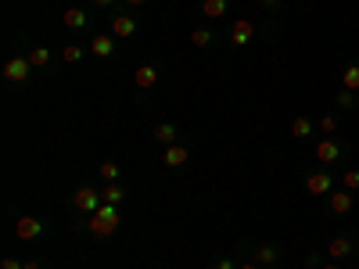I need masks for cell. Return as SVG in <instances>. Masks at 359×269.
Instances as JSON below:
<instances>
[{
    "label": "cell",
    "instance_id": "6",
    "mask_svg": "<svg viewBox=\"0 0 359 269\" xmlns=\"http://www.w3.org/2000/svg\"><path fill=\"white\" fill-rule=\"evenodd\" d=\"M108 33H111L115 40H133V36L140 33V22H137L133 11H115L111 22H108Z\"/></svg>",
    "mask_w": 359,
    "mask_h": 269
},
{
    "label": "cell",
    "instance_id": "18",
    "mask_svg": "<svg viewBox=\"0 0 359 269\" xmlns=\"http://www.w3.org/2000/svg\"><path fill=\"white\" fill-rule=\"evenodd\" d=\"M313 133H316V123H313L309 115H294V118H291V137H294V140H309Z\"/></svg>",
    "mask_w": 359,
    "mask_h": 269
},
{
    "label": "cell",
    "instance_id": "2",
    "mask_svg": "<svg viewBox=\"0 0 359 269\" xmlns=\"http://www.w3.org/2000/svg\"><path fill=\"white\" fill-rule=\"evenodd\" d=\"M348 155H352V147H348L341 137H323V140H316V147H313L316 165H341V162H348Z\"/></svg>",
    "mask_w": 359,
    "mask_h": 269
},
{
    "label": "cell",
    "instance_id": "21",
    "mask_svg": "<svg viewBox=\"0 0 359 269\" xmlns=\"http://www.w3.org/2000/svg\"><path fill=\"white\" fill-rule=\"evenodd\" d=\"M126 184H123V179H118V184H104V191H101V198L108 201V205H123L126 201Z\"/></svg>",
    "mask_w": 359,
    "mask_h": 269
},
{
    "label": "cell",
    "instance_id": "33",
    "mask_svg": "<svg viewBox=\"0 0 359 269\" xmlns=\"http://www.w3.org/2000/svg\"><path fill=\"white\" fill-rule=\"evenodd\" d=\"M140 4H147V0H123V8H126V11H137Z\"/></svg>",
    "mask_w": 359,
    "mask_h": 269
},
{
    "label": "cell",
    "instance_id": "28",
    "mask_svg": "<svg viewBox=\"0 0 359 269\" xmlns=\"http://www.w3.org/2000/svg\"><path fill=\"white\" fill-rule=\"evenodd\" d=\"M323 255H327V248L323 251H309L306 255V269H323Z\"/></svg>",
    "mask_w": 359,
    "mask_h": 269
},
{
    "label": "cell",
    "instance_id": "16",
    "mask_svg": "<svg viewBox=\"0 0 359 269\" xmlns=\"http://www.w3.org/2000/svg\"><path fill=\"white\" fill-rule=\"evenodd\" d=\"M230 11V0H201V18L205 22H219Z\"/></svg>",
    "mask_w": 359,
    "mask_h": 269
},
{
    "label": "cell",
    "instance_id": "15",
    "mask_svg": "<svg viewBox=\"0 0 359 269\" xmlns=\"http://www.w3.org/2000/svg\"><path fill=\"white\" fill-rule=\"evenodd\" d=\"M133 83H137V90H151L155 83H158V65H137V72H133Z\"/></svg>",
    "mask_w": 359,
    "mask_h": 269
},
{
    "label": "cell",
    "instance_id": "31",
    "mask_svg": "<svg viewBox=\"0 0 359 269\" xmlns=\"http://www.w3.org/2000/svg\"><path fill=\"white\" fill-rule=\"evenodd\" d=\"M212 269H237V262H233L230 255H223V258H216V262H212Z\"/></svg>",
    "mask_w": 359,
    "mask_h": 269
},
{
    "label": "cell",
    "instance_id": "25",
    "mask_svg": "<svg viewBox=\"0 0 359 269\" xmlns=\"http://www.w3.org/2000/svg\"><path fill=\"white\" fill-rule=\"evenodd\" d=\"M341 86H345V90H355V94H359V62H348V69L341 72Z\"/></svg>",
    "mask_w": 359,
    "mask_h": 269
},
{
    "label": "cell",
    "instance_id": "1",
    "mask_svg": "<svg viewBox=\"0 0 359 269\" xmlns=\"http://www.w3.org/2000/svg\"><path fill=\"white\" fill-rule=\"evenodd\" d=\"M90 223H86V233L90 237H94V241H108V237L118 230V226H123V216H118V205H101L97 208V212L94 216H86Z\"/></svg>",
    "mask_w": 359,
    "mask_h": 269
},
{
    "label": "cell",
    "instance_id": "13",
    "mask_svg": "<svg viewBox=\"0 0 359 269\" xmlns=\"http://www.w3.org/2000/svg\"><path fill=\"white\" fill-rule=\"evenodd\" d=\"M352 205H355V198H352L348 191H341V187L327 194V212H331V216H348Z\"/></svg>",
    "mask_w": 359,
    "mask_h": 269
},
{
    "label": "cell",
    "instance_id": "29",
    "mask_svg": "<svg viewBox=\"0 0 359 269\" xmlns=\"http://www.w3.org/2000/svg\"><path fill=\"white\" fill-rule=\"evenodd\" d=\"M90 4H94L97 11H111V8H118V4H123V0H90Z\"/></svg>",
    "mask_w": 359,
    "mask_h": 269
},
{
    "label": "cell",
    "instance_id": "34",
    "mask_svg": "<svg viewBox=\"0 0 359 269\" xmlns=\"http://www.w3.org/2000/svg\"><path fill=\"white\" fill-rule=\"evenodd\" d=\"M25 269H43V262L40 258H25Z\"/></svg>",
    "mask_w": 359,
    "mask_h": 269
},
{
    "label": "cell",
    "instance_id": "7",
    "mask_svg": "<svg viewBox=\"0 0 359 269\" xmlns=\"http://www.w3.org/2000/svg\"><path fill=\"white\" fill-rule=\"evenodd\" d=\"M255 22L252 18H237V22H230V33H226V43L230 47H248L252 40H255Z\"/></svg>",
    "mask_w": 359,
    "mask_h": 269
},
{
    "label": "cell",
    "instance_id": "35",
    "mask_svg": "<svg viewBox=\"0 0 359 269\" xmlns=\"http://www.w3.org/2000/svg\"><path fill=\"white\" fill-rule=\"evenodd\" d=\"M237 269H262V265H259V262H252V258H248V262H237Z\"/></svg>",
    "mask_w": 359,
    "mask_h": 269
},
{
    "label": "cell",
    "instance_id": "30",
    "mask_svg": "<svg viewBox=\"0 0 359 269\" xmlns=\"http://www.w3.org/2000/svg\"><path fill=\"white\" fill-rule=\"evenodd\" d=\"M259 8H262V11H280L284 0H259Z\"/></svg>",
    "mask_w": 359,
    "mask_h": 269
},
{
    "label": "cell",
    "instance_id": "9",
    "mask_svg": "<svg viewBox=\"0 0 359 269\" xmlns=\"http://www.w3.org/2000/svg\"><path fill=\"white\" fill-rule=\"evenodd\" d=\"M191 162V147L187 144H169V147H162V165L165 169H172V172H180V169H184Z\"/></svg>",
    "mask_w": 359,
    "mask_h": 269
},
{
    "label": "cell",
    "instance_id": "3",
    "mask_svg": "<svg viewBox=\"0 0 359 269\" xmlns=\"http://www.w3.org/2000/svg\"><path fill=\"white\" fill-rule=\"evenodd\" d=\"M306 191L313 194V198H327L331 191H338V176H334V169L331 165H313L309 172H306Z\"/></svg>",
    "mask_w": 359,
    "mask_h": 269
},
{
    "label": "cell",
    "instance_id": "26",
    "mask_svg": "<svg viewBox=\"0 0 359 269\" xmlns=\"http://www.w3.org/2000/svg\"><path fill=\"white\" fill-rule=\"evenodd\" d=\"M338 126H341V115H323L320 123H316V130H320L323 137H334V133H338Z\"/></svg>",
    "mask_w": 359,
    "mask_h": 269
},
{
    "label": "cell",
    "instance_id": "11",
    "mask_svg": "<svg viewBox=\"0 0 359 269\" xmlns=\"http://www.w3.org/2000/svg\"><path fill=\"white\" fill-rule=\"evenodd\" d=\"M43 219H36V216H22L18 223H15V237L18 241H40L43 237Z\"/></svg>",
    "mask_w": 359,
    "mask_h": 269
},
{
    "label": "cell",
    "instance_id": "36",
    "mask_svg": "<svg viewBox=\"0 0 359 269\" xmlns=\"http://www.w3.org/2000/svg\"><path fill=\"white\" fill-rule=\"evenodd\" d=\"M323 269H341V262H323Z\"/></svg>",
    "mask_w": 359,
    "mask_h": 269
},
{
    "label": "cell",
    "instance_id": "8",
    "mask_svg": "<svg viewBox=\"0 0 359 269\" xmlns=\"http://www.w3.org/2000/svg\"><path fill=\"white\" fill-rule=\"evenodd\" d=\"M101 205H104V198H101V191H94V187H79V191L72 194V208H76V212H83V216H94Z\"/></svg>",
    "mask_w": 359,
    "mask_h": 269
},
{
    "label": "cell",
    "instance_id": "4",
    "mask_svg": "<svg viewBox=\"0 0 359 269\" xmlns=\"http://www.w3.org/2000/svg\"><path fill=\"white\" fill-rule=\"evenodd\" d=\"M33 65H29V57L25 54H11L8 62H4V79H8V86H29L33 83Z\"/></svg>",
    "mask_w": 359,
    "mask_h": 269
},
{
    "label": "cell",
    "instance_id": "19",
    "mask_svg": "<svg viewBox=\"0 0 359 269\" xmlns=\"http://www.w3.org/2000/svg\"><path fill=\"white\" fill-rule=\"evenodd\" d=\"M25 57H29V65H33L36 72H43V69H50V47H29L25 50Z\"/></svg>",
    "mask_w": 359,
    "mask_h": 269
},
{
    "label": "cell",
    "instance_id": "17",
    "mask_svg": "<svg viewBox=\"0 0 359 269\" xmlns=\"http://www.w3.org/2000/svg\"><path fill=\"white\" fill-rule=\"evenodd\" d=\"M219 36H216V29L212 25H198V29H191V43L198 47V50H208Z\"/></svg>",
    "mask_w": 359,
    "mask_h": 269
},
{
    "label": "cell",
    "instance_id": "22",
    "mask_svg": "<svg viewBox=\"0 0 359 269\" xmlns=\"http://www.w3.org/2000/svg\"><path fill=\"white\" fill-rule=\"evenodd\" d=\"M86 50H90V47H83V43H65V47H62V62H65V65H79L83 57H86Z\"/></svg>",
    "mask_w": 359,
    "mask_h": 269
},
{
    "label": "cell",
    "instance_id": "20",
    "mask_svg": "<svg viewBox=\"0 0 359 269\" xmlns=\"http://www.w3.org/2000/svg\"><path fill=\"white\" fill-rule=\"evenodd\" d=\"M151 137L162 144V147H169V144H176V137H180V130H176V123H158L155 130H151Z\"/></svg>",
    "mask_w": 359,
    "mask_h": 269
},
{
    "label": "cell",
    "instance_id": "27",
    "mask_svg": "<svg viewBox=\"0 0 359 269\" xmlns=\"http://www.w3.org/2000/svg\"><path fill=\"white\" fill-rule=\"evenodd\" d=\"M355 97H359L355 90H345V86H341L338 97H334V101H338V111H355Z\"/></svg>",
    "mask_w": 359,
    "mask_h": 269
},
{
    "label": "cell",
    "instance_id": "24",
    "mask_svg": "<svg viewBox=\"0 0 359 269\" xmlns=\"http://www.w3.org/2000/svg\"><path fill=\"white\" fill-rule=\"evenodd\" d=\"M97 176L104 179V184H118L123 169H118V162H101V165H97Z\"/></svg>",
    "mask_w": 359,
    "mask_h": 269
},
{
    "label": "cell",
    "instance_id": "5",
    "mask_svg": "<svg viewBox=\"0 0 359 269\" xmlns=\"http://www.w3.org/2000/svg\"><path fill=\"white\" fill-rule=\"evenodd\" d=\"M355 255H359V241L348 237V233H338V237L327 241V258L331 262H352Z\"/></svg>",
    "mask_w": 359,
    "mask_h": 269
},
{
    "label": "cell",
    "instance_id": "14",
    "mask_svg": "<svg viewBox=\"0 0 359 269\" xmlns=\"http://www.w3.org/2000/svg\"><path fill=\"white\" fill-rule=\"evenodd\" d=\"M62 22H65V29H72V33H83V29L90 25V11H83V8H65V11H62Z\"/></svg>",
    "mask_w": 359,
    "mask_h": 269
},
{
    "label": "cell",
    "instance_id": "32",
    "mask_svg": "<svg viewBox=\"0 0 359 269\" xmlns=\"http://www.w3.org/2000/svg\"><path fill=\"white\" fill-rule=\"evenodd\" d=\"M0 269H25V262H18V258H11V255H8L4 262H0Z\"/></svg>",
    "mask_w": 359,
    "mask_h": 269
},
{
    "label": "cell",
    "instance_id": "37",
    "mask_svg": "<svg viewBox=\"0 0 359 269\" xmlns=\"http://www.w3.org/2000/svg\"><path fill=\"white\" fill-rule=\"evenodd\" d=\"M355 111H359V97H355Z\"/></svg>",
    "mask_w": 359,
    "mask_h": 269
},
{
    "label": "cell",
    "instance_id": "12",
    "mask_svg": "<svg viewBox=\"0 0 359 269\" xmlns=\"http://www.w3.org/2000/svg\"><path fill=\"white\" fill-rule=\"evenodd\" d=\"M90 54L101 57V62H108V57L118 54V40H115L111 33H97L94 40H90Z\"/></svg>",
    "mask_w": 359,
    "mask_h": 269
},
{
    "label": "cell",
    "instance_id": "23",
    "mask_svg": "<svg viewBox=\"0 0 359 269\" xmlns=\"http://www.w3.org/2000/svg\"><path fill=\"white\" fill-rule=\"evenodd\" d=\"M341 191H348V194H359V165H348L345 172H341Z\"/></svg>",
    "mask_w": 359,
    "mask_h": 269
},
{
    "label": "cell",
    "instance_id": "10",
    "mask_svg": "<svg viewBox=\"0 0 359 269\" xmlns=\"http://www.w3.org/2000/svg\"><path fill=\"white\" fill-rule=\"evenodd\" d=\"M252 262H259L262 269H277L284 262V248H277V244H252Z\"/></svg>",
    "mask_w": 359,
    "mask_h": 269
}]
</instances>
